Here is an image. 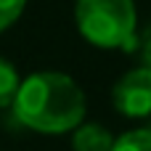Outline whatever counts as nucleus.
Returning a JSON list of instances; mask_svg holds the SVG:
<instances>
[{"label": "nucleus", "instance_id": "1", "mask_svg": "<svg viewBox=\"0 0 151 151\" xmlns=\"http://www.w3.org/2000/svg\"><path fill=\"white\" fill-rule=\"evenodd\" d=\"M11 106L24 127L45 135L72 133L85 119V93L64 72H37L27 77Z\"/></svg>", "mask_w": 151, "mask_h": 151}, {"label": "nucleus", "instance_id": "6", "mask_svg": "<svg viewBox=\"0 0 151 151\" xmlns=\"http://www.w3.org/2000/svg\"><path fill=\"white\" fill-rule=\"evenodd\" d=\"M111 151H151V130H130L114 138Z\"/></svg>", "mask_w": 151, "mask_h": 151}, {"label": "nucleus", "instance_id": "8", "mask_svg": "<svg viewBox=\"0 0 151 151\" xmlns=\"http://www.w3.org/2000/svg\"><path fill=\"white\" fill-rule=\"evenodd\" d=\"M138 48H141V58H143V66H149V69H151V24L146 27V29H143Z\"/></svg>", "mask_w": 151, "mask_h": 151}, {"label": "nucleus", "instance_id": "5", "mask_svg": "<svg viewBox=\"0 0 151 151\" xmlns=\"http://www.w3.org/2000/svg\"><path fill=\"white\" fill-rule=\"evenodd\" d=\"M19 85H21V80H19V72L13 69V64L0 58V109L13 104Z\"/></svg>", "mask_w": 151, "mask_h": 151}, {"label": "nucleus", "instance_id": "7", "mask_svg": "<svg viewBox=\"0 0 151 151\" xmlns=\"http://www.w3.org/2000/svg\"><path fill=\"white\" fill-rule=\"evenodd\" d=\"M27 0H0V32L8 29L24 11Z\"/></svg>", "mask_w": 151, "mask_h": 151}, {"label": "nucleus", "instance_id": "4", "mask_svg": "<svg viewBox=\"0 0 151 151\" xmlns=\"http://www.w3.org/2000/svg\"><path fill=\"white\" fill-rule=\"evenodd\" d=\"M114 135L98 122H80L72 130V149L74 151H111Z\"/></svg>", "mask_w": 151, "mask_h": 151}, {"label": "nucleus", "instance_id": "2", "mask_svg": "<svg viewBox=\"0 0 151 151\" xmlns=\"http://www.w3.org/2000/svg\"><path fill=\"white\" fill-rule=\"evenodd\" d=\"M80 35L104 50H138V11L133 0H77Z\"/></svg>", "mask_w": 151, "mask_h": 151}, {"label": "nucleus", "instance_id": "3", "mask_svg": "<svg viewBox=\"0 0 151 151\" xmlns=\"http://www.w3.org/2000/svg\"><path fill=\"white\" fill-rule=\"evenodd\" d=\"M114 109L127 119H141L151 114V69L135 66L125 72L111 88Z\"/></svg>", "mask_w": 151, "mask_h": 151}]
</instances>
